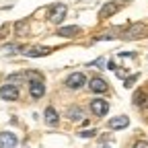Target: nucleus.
Masks as SVG:
<instances>
[{"label":"nucleus","instance_id":"2","mask_svg":"<svg viewBox=\"0 0 148 148\" xmlns=\"http://www.w3.org/2000/svg\"><path fill=\"white\" fill-rule=\"evenodd\" d=\"M84 82H86V76H84V72H72L70 76L66 78V86L68 88H82L84 86Z\"/></svg>","mask_w":148,"mask_h":148},{"label":"nucleus","instance_id":"16","mask_svg":"<svg viewBox=\"0 0 148 148\" xmlns=\"http://www.w3.org/2000/svg\"><path fill=\"white\" fill-rule=\"evenodd\" d=\"M134 105H138V107H148V95L146 92H142V90H138L136 95H134Z\"/></svg>","mask_w":148,"mask_h":148},{"label":"nucleus","instance_id":"13","mask_svg":"<svg viewBox=\"0 0 148 148\" xmlns=\"http://www.w3.org/2000/svg\"><path fill=\"white\" fill-rule=\"evenodd\" d=\"M68 119H72V121H84V111L78 107V105H72L70 109H68Z\"/></svg>","mask_w":148,"mask_h":148},{"label":"nucleus","instance_id":"12","mask_svg":"<svg viewBox=\"0 0 148 148\" xmlns=\"http://www.w3.org/2000/svg\"><path fill=\"white\" fill-rule=\"evenodd\" d=\"M130 125V119H127V115H117V117H113L109 121V127L111 130H123V127H127Z\"/></svg>","mask_w":148,"mask_h":148},{"label":"nucleus","instance_id":"11","mask_svg":"<svg viewBox=\"0 0 148 148\" xmlns=\"http://www.w3.org/2000/svg\"><path fill=\"white\" fill-rule=\"evenodd\" d=\"M43 117H45V123L51 125V127H56V125L60 123V115H58V111H56L53 107H47V109H45Z\"/></svg>","mask_w":148,"mask_h":148},{"label":"nucleus","instance_id":"4","mask_svg":"<svg viewBox=\"0 0 148 148\" xmlns=\"http://www.w3.org/2000/svg\"><path fill=\"white\" fill-rule=\"evenodd\" d=\"M23 53L29 56V58H41V56L51 53V47H47V45H31V47H25Z\"/></svg>","mask_w":148,"mask_h":148},{"label":"nucleus","instance_id":"7","mask_svg":"<svg viewBox=\"0 0 148 148\" xmlns=\"http://www.w3.org/2000/svg\"><path fill=\"white\" fill-rule=\"evenodd\" d=\"M88 88H90L92 92H97V95H103V92H107V90H109V84H107L101 76H95V78H90Z\"/></svg>","mask_w":148,"mask_h":148},{"label":"nucleus","instance_id":"18","mask_svg":"<svg viewBox=\"0 0 148 148\" xmlns=\"http://www.w3.org/2000/svg\"><path fill=\"white\" fill-rule=\"evenodd\" d=\"M97 132L95 130H86V132H80V138H90V136H95Z\"/></svg>","mask_w":148,"mask_h":148},{"label":"nucleus","instance_id":"20","mask_svg":"<svg viewBox=\"0 0 148 148\" xmlns=\"http://www.w3.org/2000/svg\"><path fill=\"white\" fill-rule=\"evenodd\" d=\"M103 148H107V146H103Z\"/></svg>","mask_w":148,"mask_h":148},{"label":"nucleus","instance_id":"19","mask_svg":"<svg viewBox=\"0 0 148 148\" xmlns=\"http://www.w3.org/2000/svg\"><path fill=\"white\" fill-rule=\"evenodd\" d=\"M134 148H148V142H144V140H138V142L134 144Z\"/></svg>","mask_w":148,"mask_h":148},{"label":"nucleus","instance_id":"15","mask_svg":"<svg viewBox=\"0 0 148 148\" xmlns=\"http://www.w3.org/2000/svg\"><path fill=\"white\" fill-rule=\"evenodd\" d=\"M25 80H27V74L25 72H12V74H8V84L18 86V84H23Z\"/></svg>","mask_w":148,"mask_h":148},{"label":"nucleus","instance_id":"6","mask_svg":"<svg viewBox=\"0 0 148 148\" xmlns=\"http://www.w3.org/2000/svg\"><path fill=\"white\" fill-rule=\"evenodd\" d=\"M29 95L33 99H41L45 95V84L43 80H29Z\"/></svg>","mask_w":148,"mask_h":148},{"label":"nucleus","instance_id":"1","mask_svg":"<svg viewBox=\"0 0 148 148\" xmlns=\"http://www.w3.org/2000/svg\"><path fill=\"white\" fill-rule=\"evenodd\" d=\"M146 31H148V27L144 23H134V25H130L127 29L121 31V37H123V39H136V37L144 35Z\"/></svg>","mask_w":148,"mask_h":148},{"label":"nucleus","instance_id":"8","mask_svg":"<svg viewBox=\"0 0 148 148\" xmlns=\"http://www.w3.org/2000/svg\"><path fill=\"white\" fill-rule=\"evenodd\" d=\"M0 97L6 99V101L18 99V86H14V84H4L2 88H0Z\"/></svg>","mask_w":148,"mask_h":148},{"label":"nucleus","instance_id":"5","mask_svg":"<svg viewBox=\"0 0 148 148\" xmlns=\"http://www.w3.org/2000/svg\"><path fill=\"white\" fill-rule=\"evenodd\" d=\"M66 12H68V8L64 4H53L49 8V21L51 23H62L64 16H66Z\"/></svg>","mask_w":148,"mask_h":148},{"label":"nucleus","instance_id":"9","mask_svg":"<svg viewBox=\"0 0 148 148\" xmlns=\"http://www.w3.org/2000/svg\"><path fill=\"white\" fill-rule=\"evenodd\" d=\"M0 148H16V136L12 132L0 134Z\"/></svg>","mask_w":148,"mask_h":148},{"label":"nucleus","instance_id":"3","mask_svg":"<svg viewBox=\"0 0 148 148\" xmlns=\"http://www.w3.org/2000/svg\"><path fill=\"white\" fill-rule=\"evenodd\" d=\"M90 111L97 117H103V115H107V111H109V103L105 99H92L90 101Z\"/></svg>","mask_w":148,"mask_h":148},{"label":"nucleus","instance_id":"17","mask_svg":"<svg viewBox=\"0 0 148 148\" xmlns=\"http://www.w3.org/2000/svg\"><path fill=\"white\" fill-rule=\"evenodd\" d=\"M23 45H18V43H6L2 45V53H23Z\"/></svg>","mask_w":148,"mask_h":148},{"label":"nucleus","instance_id":"14","mask_svg":"<svg viewBox=\"0 0 148 148\" xmlns=\"http://www.w3.org/2000/svg\"><path fill=\"white\" fill-rule=\"evenodd\" d=\"M80 33V27L78 25H70V27H60L58 29V35L60 37H72V35H78Z\"/></svg>","mask_w":148,"mask_h":148},{"label":"nucleus","instance_id":"10","mask_svg":"<svg viewBox=\"0 0 148 148\" xmlns=\"http://www.w3.org/2000/svg\"><path fill=\"white\" fill-rule=\"evenodd\" d=\"M119 10V4L117 2H107L101 10H99V18H101V21H105V18H109L111 14H115Z\"/></svg>","mask_w":148,"mask_h":148}]
</instances>
